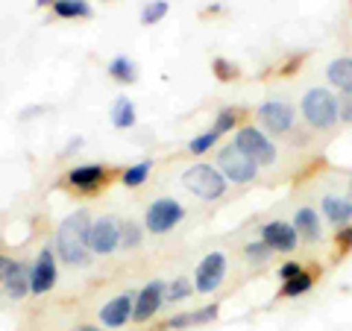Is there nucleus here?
<instances>
[{
  "label": "nucleus",
  "instance_id": "2f4dec72",
  "mask_svg": "<svg viewBox=\"0 0 352 331\" xmlns=\"http://www.w3.org/2000/svg\"><path fill=\"white\" fill-rule=\"evenodd\" d=\"M300 273H302V264L300 261H285L282 267H279V279L288 282V279H294V275H300Z\"/></svg>",
  "mask_w": 352,
  "mask_h": 331
},
{
  "label": "nucleus",
  "instance_id": "f257e3e1",
  "mask_svg": "<svg viewBox=\"0 0 352 331\" xmlns=\"http://www.w3.org/2000/svg\"><path fill=\"white\" fill-rule=\"evenodd\" d=\"M88 229H91L88 212H74L59 223L56 238H53V252L68 267H88L94 261L91 249H88Z\"/></svg>",
  "mask_w": 352,
  "mask_h": 331
},
{
  "label": "nucleus",
  "instance_id": "4468645a",
  "mask_svg": "<svg viewBox=\"0 0 352 331\" xmlns=\"http://www.w3.org/2000/svg\"><path fill=\"white\" fill-rule=\"evenodd\" d=\"M132 308H135V293H120L115 299H109L103 308H100V323L106 328H120L126 326L132 319Z\"/></svg>",
  "mask_w": 352,
  "mask_h": 331
},
{
  "label": "nucleus",
  "instance_id": "9b49d317",
  "mask_svg": "<svg viewBox=\"0 0 352 331\" xmlns=\"http://www.w3.org/2000/svg\"><path fill=\"white\" fill-rule=\"evenodd\" d=\"M164 288L168 284L153 279L147 282L144 288H141L135 293V308H132V323H147V319H153V314L159 311V308L164 305Z\"/></svg>",
  "mask_w": 352,
  "mask_h": 331
},
{
  "label": "nucleus",
  "instance_id": "58836bf2",
  "mask_svg": "<svg viewBox=\"0 0 352 331\" xmlns=\"http://www.w3.org/2000/svg\"><path fill=\"white\" fill-rule=\"evenodd\" d=\"M76 331H100V328H97V326H80Z\"/></svg>",
  "mask_w": 352,
  "mask_h": 331
},
{
  "label": "nucleus",
  "instance_id": "dca6fc26",
  "mask_svg": "<svg viewBox=\"0 0 352 331\" xmlns=\"http://www.w3.org/2000/svg\"><path fill=\"white\" fill-rule=\"evenodd\" d=\"M323 217L335 226H349L352 223V200L340 194H326L323 196Z\"/></svg>",
  "mask_w": 352,
  "mask_h": 331
},
{
  "label": "nucleus",
  "instance_id": "aec40b11",
  "mask_svg": "<svg viewBox=\"0 0 352 331\" xmlns=\"http://www.w3.org/2000/svg\"><path fill=\"white\" fill-rule=\"evenodd\" d=\"M138 120V112H135V103L129 97H118L115 106H112V126L115 129H132Z\"/></svg>",
  "mask_w": 352,
  "mask_h": 331
},
{
  "label": "nucleus",
  "instance_id": "412c9836",
  "mask_svg": "<svg viewBox=\"0 0 352 331\" xmlns=\"http://www.w3.org/2000/svg\"><path fill=\"white\" fill-rule=\"evenodd\" d=\"M53 15L56 18H91V6H88V0H56L53 3Z\"/></svg>",
  "mask_w": 352,
  "mask_h": 331
},
{
  "label": "nucleus",
  "instance_id": "4be33fe9",
  "mask_svg": "<svg viewBox=\"0 0 352 331\" xmlns=\"http://www.w3.org/2000/svg\"><path fill=\"white\" fill-rule=\"evenodd\" d=\"M314 288V275L311 273H300V275H294V279H288V282H282V296L285 299H296V296H302V293H308Z\"/></svg>",
  "mask_w": 352,
  "mask_h": 331
},
{
  "label": "nucleus",
  "instance_id": "e433bc0d",
  "mask_svg": "<svg viewBox=\"0 0 352 331\" xmlns=\"http://www.w3.org/2000/svg\"><path fill=\"white\" fill-rule=\"evenodd\" d=\"M338 244H340V247H352V226H340V231H338Z\"/></svg>",
  "mask_w": 352,
  "mask_h": 331
},
{
  "label": "nucleus",
  "instance_id": "72a5a7b5",
  "mask_svg": "<svg viewBox=\"0 0 352 331\" xmlns=\"http://www.w3.org/2000/svg\"><path fill=\"white\" fill-rule=\"evenodd\" d=\"M338 109H340V120H344V124H352V97L349 94L338 103Z\"/></svg>",
  "mask_w": 352,
  "mask_h": 331
},
{
  "label": "nucleus",
  "instance_id": "f8f14e48",
  "mask_svg": "<svg viewBox=\"0 0 352 331\" xmlns=\"http://www.w3.org/2000/svg\"><path fill=\"white\" fill-rule=\"evenodd\" d=\"M261 240L273 252H294L296 244H300V235H296V229L291 223H285V220H270V223L261 226Z\"/></svg>",
  "mask_w": 352,
  "mask_h": 331
},
{
  "label": "nucleus",
  "instance_id": "0eeeda50",
  "mask_svg": "<svg viewBox=\"0 0 352 331\" xmlns=\"http://www.w3.org/2000/svg\"><path fill=\"white\" fill-rule=\"evenodd\" d=\"M120 247V220L106 214L91 220V229H88V249L91 255H109Z\"/></svg>",
  "mask_w": 352,
  "mask_h": 331
},
{
  "label": "nucleus",
  "instance_id": "20e7f679",
  "mask_svg": "<svg viewBox=\"0 0 352 331\" xmlns=\"http://www.w3.org/2000/svg\"><path fill=\"white\" fill-rule=\"evenodd\" d=\"M217 168L229 182H238V185H247V182H252L258 176V164L252 161L247 152L235 144V141L217 152Z\"/></svg>",
  "mask_w": 352,
  "mask_h": 331
},
{
  "label": "nucleus",
  "instance_id": "a211bd4d",
  "mask_svg": "<svg viewBox=\"0 0 352 331\" xmlns=\"http://www.w3.org/2000/svg\"><path fill=\"white\" fill-rule=\"evenodd\" d=\"M3 290H6V296L9 299H24V296L30 293V267L27 264H21V261H15V267H12V273L3 279Z\"/></svg>",
  "mask_w": 352,
  "mask_h": 331
},
{
  "label": "nucleus",
  "instance_id": "393cba45",
  "mask_svg": "<svg viewBox=\"0 0 352 331\" xmlns=\"http://www.w3.org/2000/svg\"><path fill=\"white\" fill-rule=\"evenodd\" d=\"M191 293H194V284L188 279H176V282H170L168 288H164V302H170V305L185 302Z\"/></svg>",
  "mask_w": 352,
  "mask_h": 331
},
{
  "label": "nucleus",
  "instance_id": "ddd939ff",
  "mask_svg": "<svg viewBox=\"0 0 352 331\" xmlns=\"http://www.w3.org/2000/svg\"><path fill=\"white\" fill-rule=\"evenodd\" d=\"M65 179H68V185L76 187V191L97 194L103 187V182L109 179V170L103 168V164H80V168H71Z\"/></svg>",
  "mask_w": 352,
  "mask_h": 331
},
{
  "label": "nucleus",
  "instance_id": "b1692460",
  "mask_svg": "<svg viewBox=\"0 0 352 331\" xmlns=\"http://www.w3.org/2000/svg\"><path fill=\"white\" fill-rule=\"evenodd\" d=\"M150 170H153V161H138V164H132V168L124 170L120 182H124L126 187H138V185H144V182H147Z\"/></svg>",
  "mask_w": 352,
  "mask_h": 331
},
{
  "label": "nucleus",
  "instance_id": "7ed1b4c3",
  "mask_svg": "<svg viewBox=\"0 0 352 331\" xmlns=\"http://www.w3.org/2000/svg\"><path fill=\"white\" fill-rule=\"evenodd\" d=\"M182 185L188 187L194 196H200L203 203H214L226 194V176L220 173L214 164H194L182 173Z\"/></svg>",
  "mask_w": 352,
  "mask_h": 331
},
{
  "label": "nucleus",
  "instance_id": "4c0bfd02",
  "mask_svg": "<svg viewBox=\"0 0 352 331\" xmlns=\"http://www.w3.org/2000/svg\"><path fill=\"white\" fill-rule=\"evenodd\" d=\"M56 0H36V6H53Z\"/></svg>",
  "mask_w": 352,
  "mask_h": 331
},
{
  "label": "nucleus",
  "instance_id": "6e6552de",
  "mask_svg": "<svg viewBox=\"0 0 352 331\" xmlns=\"http://www.w3.org/2000/svg\"><path fill=\"white\" fill-rule=\"evenodd\" d=\"M56 279H59V267H56V252L53 247H44L38 252L36 264L30 267V293L44 296L56 288Z\"/></svg>",
  "mask_w": 352,
  "mask_h": 331
},
{
  "label": "nucleus",
  "instance_id": "9d476101",
  "mask_svg": "<svg viewBox=\"0 0 352 331\" xmlns=\"http://www.w3.org/2000/svg\"><path fill=\"white\" fill-rule=\"evenodd\" d=\"M226 275V255L223 252H208V255L200 261L194 275V290L197 293H214L220 284H223Z\"/></svg>",
  "mask_w": 352,
  "mask_h": 331
},
{
  "label": "nucleus",
  "instance_id": "423d86ee",
  "mask_svg": "<svg viewBox=\"0 0 352 331\" xmlns=\"http://www.w3.org/2000/svg\"><path fill=\"white\" fill-rule=\"evenodd\" d=\"M235 144L244 150L247 156L258 164V168H270V164H276V144H273L267 132H261L258 126H241L235 132Z\"/></svg>",
  "mask_w": 352,
  "mask_h": 331
},
{
  "label": "nucleus",
  "instance_id": "cd10ccee",
  "mask_svg": "<svg viewBox=\"0 0 352 331\" xmlns=\"http://www.w3.org/2000/svg\"><path fill=\"white\" fill-rule=\"evenodd\" d=\"M212 71H214V76H217L220 82H232L235 76L241 73V71H238V65H235V62H229V59H223V56H217V59L212 62Z\"/></svg>",
  "mask_w": 352,
  "mask_h": 331
},
{
  "label": "nucleus",
  "instance_id": "2eb2a0df",
  "mask_svg": "<svg viewBox=\"0 0 352 331\" xmlns=\"http://www.w3.org/2000/svg\"><path fill=\"white\" fill-rule=\"evenodd\" d=\"M296 235H300L302 240H308V244H317V240L323 238V226H320V214L314 212V208H300V212L294 214V223Z\"/></svg>",
  "mask_w": 352,
  "mask_h": 331
},
{
  "label": "nucleus",
  "instance_id": "473e14b6",
  "mask_svg": "<svg viewBox=\"0 0 352 331\" xmlns=\"http://www.w3.org/2000/svg\"><path fill=\"white\" fill-rule=\"evenodd\" d=\"M188 326H194V317L191 314H176V317L168 319V328H173V331H182V328H188Z\"/></svg>",
  "mask_w": 352,
  "mask_h": 331
},
{
  "label": "nucleus",
  "instance_id": "a878e982",
  "mask_svg": "<svg viewBox=\"0 0 352 331\" xmlns=\"http://www.w3.org/2000/svg\"><path fill=\"white\" fill-rule=\"evenodd\" d=\"M168 0H153V3H147L144 9H141V24L144 27H153V24H159V21L168 15Z\"/></svg>",
  "mask_w": 352,
  "mask_h": 331
},
{
  "label": "nucleus",
  "instance_id": "6ab92c4d",
  "mask_svg": "<svg viewBox=\"0 0 352 331\" xmlns=\"http://www.w3.org/2000/svg\"><path fill=\"white\" fill-rule=\"evenodd\" d=\"M106 73L112 76L115 82H120V85H132V82H138V65L132 62L129 56H115L112 62L106 65Z\"/></svg>",
  "mask_w": 352,
  "mask_h": 331
},
{
  "label": "nucleus",
  "instance_id": "39448f33",
  "mask_svg": "<svg viewBox=\"0 0 352 331\" xmlns=\"http://www.w3.org/2000/svg\"><path fill=\"white\" fill-rule=\"evenodd\" d=\"M185 220L182 203H176L173 196H162V200L150 203L144 212V229L150 235H168L170 229H176Z\"/></svg>",
  "mask_w": 352,
  "mask_h": 331
},
{
  "label": "nucleus",
  "instance_id": "1a4fd4ad",
  "mask_svg": "<svg viewBox=\"0 0 352 331\" xmlns=\"http://www.w3.org/2000/svg\"><path fill=\"white\" fill-rule=\"evenodd\" d=\"M256 117L261 124V132H267V135H285V132L294 129V106L285 103V100L261 103Z\"/></svg>",
  "mask_w": 352,
  "mask_h": 331
},
{
  "label": "nucleus",
  "instance_id": "bb28decb",
  "mask_svg": "<svg viewBox=\"0 0 352 331\" xmlns=\"http://www.w3.org/2000/svg\"><path fill=\"white\" fill-rule=\"evenodd\" d=\"M220 141V132H214V129H208V132H203V135H197V138H191V144H188V152L191 156H203V152H208L214 144Z\"/></svg>",
  "mask_w": 352,
  "mask_h": 331
},
{
  "label": "nucleus",
  "instance_id": "5701e85b",
  "mask_svg": "<svg viewBox=\"0 0 352 331\" xmlns=\"http://www.w3.org/2000/svg\"><path fill=\"white\" fill-rule=\"evenodd\" d=\"M141 244H144V226L135 223V220H124V223H120V247L138 249Z\"/></svg>",
  "mask_w": 352,
  "mask_h": 331
},
{
  "label": "nucleus",
  "instance_id": "c9c22d12",
  "mask_svg": "<svg viewBox=\"0 0 352 331\" xmlns=\"http://www.w3.org/2000/svg\"><path fill=\"white\" fill-rule=\"evenodd\" d=\"M12 267H15V261H12V258H9V255H0V282H3L6 275L12 273Z\"/></svg>",
  "mask_w": 352,
  "mask_h": 331
},
{
  "label": "nucleus",
  "instance_id": "f704fd0d",
  "mask_svg": "<svg viewBox=\"0 0 352 331\" xmlns=\"http://www.w3.org/2000/svg\"><path fill=\"white\" fill-rule=\"evenodd\" d=\"M82 144H85V138H80V135H76V138H71V141H68V147L62 150V156H65V159H68V156H74V152L80 150Z\"/></svg>",
  "mask_w": 352,
  "mask_h": 331
},
{
  "label": "nucleus",
  "instance_id": "f03ea898",
  "mask_svg": "<svg viewBox=\"0 0 352 331\" xmlns=\"http://www.w3.org/2000/svg\"><path fill=\"white\" fill-rule=\"evenodd\" d=\"M300 109H302L305 124L311 129H317V132H329L340 120L338 97L329 91V88H308Z\"/></svg>",
  "mask_w": 352,
  "mask_h": 331
},
{
  "label": "nucleus",
  "instance_id": "7c9ffc66",
  "mask_svg": "<svg viewBox=\"0 0 352 331\" xmlns=\"http://www.w3.org/2000/svg\"><path fill=\"white\" fill-rule=\"evenodd\" d=\"M217 308H220V305H206V308H200V311H191V317H194V326L214 323V319H217Z\"/></svg>",
  "mask_w": 352,
  "mask_h": 331
},
{
  "label": "nucleus",
  "instance_id": "c85d7f7f",
  "mask_svg": "<svg viewBox=\"0 0 352 331\" xmlns=\"http://www.w3.org/2000/svg\"><path fill=\"white\" fill-rule=\"evenodd\" d=\"M270 252H273V249H270V247L258 238V240H250L247 249H244V255H247V261H250V264H264V261L270 258Z\"/></svg>",
  "mask_w": 352,
  "mask_h": 331
},
{
  "label": "nucleus",
  "instance_id": "c756f323",
  "mask_svg": "<svg viewBox=\"0 0 352 331\" xmlns=\"http://www.w3.org/2000/svg\"><path fill=\"white\" fill-rule=\"evenodd\" d=\"M238 126V112L235 109H223V112H217V117H214V132H220V135H223V132H229V129H235Z\"/></svg>",
  "mask_w": 352,
  "mask_h": 331
},
{
  "label": "nucleus",
  "instance_id": "f3484780",
  "mask_svg": "<svg viewBox=\"0 0 352 331\" xmlns=\"http://www.w3.org/2000/svg\"><path fill=\"white\" fill-rule=\"evenodd\" d=\"M326 80L332 82L335 88H340L344 94L352 97V56H338V59L329 62Z\"/></svg>",
  "mask_w": 352,
  "mask_h": 331
},
{
  "label": "nucleus",
  "instance_id": "ea45409f",
  "mask_svg": "<svg viewBox=\"0 0 352 331\" xmlns=\"http://www.w3.org/2000/svg\"><path fill=\"white\" fill-rule=\"evenodd\" d=\"M349 200H352V185H349Z\"/></svg>",
  "mask_w": 352,
  "mask_h": 331
}]
</instances>
